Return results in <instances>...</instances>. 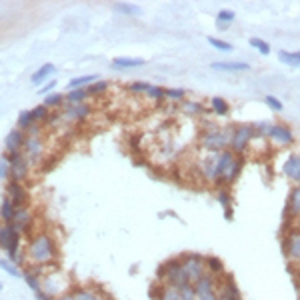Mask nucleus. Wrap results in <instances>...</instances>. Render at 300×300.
Returning <instances> with one entry per match:
<instances>
[{
	"label": "nucleus",
	"mask_w": 300,
	"mask_h": 300,
	"mask_svg": "<svg viewBox=\"0 0 300 300\" xmlns=\"http://www.w3.org/2000/svg\"><path fill=\"white\" fill-rule=\"evenodd\" d=\"M160 300H180V290H178L176 286H168V284H164V290H162Z\"/></svg>",
	"instance_id": "nucleus-41"
},
{
	"label": "nucleus",
	"mask_w": 300,
	"mask_h": 300,
	"mask_svg": "<svg viewBox=\"0 0 300 300\" xmlns=\"http://www.w3.org/2000/svg\"><path fill=\"white\" fill-rule=\"evenodd\" d=\"M146 96H148V98H152V100L162 102V100H166V90H164L162 86H152V84H150V88H148Z\"/></svg>",
	"instance_id": "nucleus-38"
},
{
	"label": "nucleus",
	"mask_w": 300,
	"mask_h": 300,
	"mask_svg": "<svg viewBox=\"0 0 300 300\" xmlns=\"http://www.w3.org/2000/svg\"><path fill=\"white\" fill-rule=\"evenodd\" d=\"M208 44H210L212 48L220 50V52H230V50H232V44H230V42L220 40V38H214V36H210V38H208Z\"/></svg>",
	"instance_id": "nucleus-34"
},
{
	"label": "nucleus",
	"mask_w": 300,
	"mask_h": 300,
	"mask_svg": "<svg viewBox=\"0 0 300 300\" xmlns=\"http://www.w3.org/2000/svg\"><path fill=\"white\" fill-rule=\"evenodd\" d=\"M282 250L286 254L288 262H300V232L296 228H290L286 232V236L282 238Z\"/></svg>",
	"instance_id": "nucleus-7"
},
{
	"label": "nucleus",
	"mask_w": 300,
	"mask_h": 300,
	"mask_svg": "<svg viewBox=\"0 0 300 300\" xmlns=\"http://www.w3.org/2000/svg\"><path fill=\"white\" fill-rule=\"evenodd\" d=\"M254 126V136H268V122H258V124H252Z\"/></svg>",
	"instance_id": "nucleus-48"
},
{
	"label": "nucleus",
	"mask_w": 300,
	"mask_h": 300,
	"mask_svg": "<svg viewBox=\"0 0 300 300\" xmlns=\"http://www.w3.org/2000/svg\"><path fill=\"white\" fill-rule=\"evenodd\" d=\"M28 256L34 264H48L54 260L56 256V246H54V240L48 234L40 232L30 240V246H28Z\"/></svg>",
	"instance_id": "nucleus-2"
},
{
	"label": "nucleus",
	"mask_w": 300,
	"mask_h": 300,
	"mask_svg": "<svg viewBox=\"0 0 300 300\" xmlns=\"http://www.w3.org/2000/svg\"><path fill=\"white\" fill-rule=\"evenodd\" d=\"M114 12H120V14H126V16H136L142 12V8L138 4H130V2H116L114 6Z\"/></svg>",
	"instance_id": "nucleus-29"
},
{
	"label": "nucleus",
	"mask_w": 300,
	"mask_h": 300,
	"mask_svg": "<svg viewBox=\"0 0 300 300\" xmlns=\"http://www.w3.org/2000/svg\"><path fill=\"white\" fill-rule=\"evenodd\" d=\"M216 296L218 300H242L240 288L234 280V276L230 272H224L218 278V288H216Z\"/></svg>",
	"instance_id": "nucleus-6"
},
{
	"label": "nucleus",
	"mask_w": 300,
	"mask_h": 300,
	"mask_svg": "<svg viewBox=\"0 0 300 300\" xmlns=\"http://www.w3.org/2000/svg\"><path fill=\"white\" fill-rule=\"evenodd\" d=\"M264 102H266V106L270 110H274V112H282L284 110V104H282V100L280 98H276V96H272V94H268L266 98H264Z\"/></svg>",
	"instance_id": "nucleus-39"
},
{
	"label": "nucleus",
	"mask_w": 300,
	"mask_h": 300,
	"mask_svg": "<svg viewBox=\"0 0 300 300\" xmlns=\"http://www.w3.org/2000/svg\"><path fill=\"white\" fill-rule=\"evenodd\" d=\"M24 134L22 130H12L8 132L6 136V148H8V152H20V148L24 146Z\"/></svg>",
	"instance_id": "nucleus-18"
},
{
	"label": "nucleus",
	"mask_w": 300,
	"mask_h": 300,
	"mask_svg": "<svg viewBox=\"0 0 300 300\" xmlns=\"http://www.w3.org/2000/svg\"><path fill=\"white\" fill-rule=\"evenodd\" d=\"M32 116H34V122L48 120V108H46L44 104H38L36 108H32Z\"/></svg>",
	"instance_id": "nucleus-44"
},
{
	"label": "nucleus",
	"mask_w": 300,
	"mask_h": 300,
	"mask_svg": "<svg viewBox=\"0 0 300 300\" xmlns=\"http://www.w3.org/2000/svg\"><path fill=\"white\" fill-rule=\"evenodd\" d=\"M144 64V58H130V56H118L112 60V68L116 70H124V68H136V66H142Z\"/></svg>",
	"instance_id": "nucleus-19"
},
{
	"label": "nucleus",
	"mask_w": 300,
	"mask_h": 300,
	"mask_svg": "<svg viewBox=\"0 0 300 300\" xmlns=\"http://www.w3.org/2000/svg\"><path fill=\"white\" fill-rule=\"evenodd\" d=\"M64 100H66V96H62V94H48L44 98V106L46 108H52V106H60Z\"/></svg>",
	"instance_id": "nucleus-46"
},
{
	"label": "nucleus",
	"mask_w": 300,
	"mask_h": 300,
	"mask_svg": "<svg viewBox=\"0 0 300 300\" xmlns=\"http://www.w3.org/2000/svg\"><path fill=\"white\" fill-rule=\"evenodd\" d=\"M210 66L214 70H220V72H246V70H250L248 62H236V60H218V62H212Z\"/></svg>",
	"instance_id": "nucleus-15"
},
{
	"label": "nucleus",
	"mask_w": 300,
	"mask_h": 300,
	"mask_svg": "<svg viewBox=\"0 0 300 300\" xmlns=\"http://www.w3.org/2000/svg\"><path fill=\"white\" fill-rule=\"evenodd\" d=\"M178 290H180V300H198L196 290H194V284H192V282H186Z\"/></svg>",
	"instance_id": "nucleus-32"
},
{
	"label": "nucleus",
	"mask_w": 300,
	"mask_h": 300,
	"mask_svg": "<svg viewBox=\"0 0 300 300\" xmlns=\"http://www.w3.org/2000/svg\"><path fill=\"white\" fill-rule=\"evenodd\" d=\"M292 228H296V230H298V232H300V216H298V218H296V220H294V226H292Z\"/></svg>",
	"instance_id": "nucleus-56"
},
{
	"label": "nucleus",
	"mask_w": 300,
	"mask_h": 300,
	"mask_svg": "<svg viewBox=\"0 0 300 300\" xmlns=\"http://www.w3.org/2000/svg\"><path fill=\"white\" fill-rule=\"evenodd\" d=\"M188 280V276L184 274V268H182V262L180 258H170L164 262V284L168 286H184Z\"/></svg>",
	"instance_id": "nucleus-5"
},
{
	"label": "nucleus",
	"mask_w": 300,
	"mask_h": 300,
	"mask_svg": "<svg viewBox=\"0 0 300 300\" xmlns=\"http://www.w3.org/2000/svg\"><path fill=\"white\" fill-rule=\"evenodd\" d=\"M16 234H18V232H16V228H14L12 222H8L6 226L0 228V248H8L10 242L14 240Z\"/></svg>",
	"instance_id": "nucleus-22"
},
{
	"label": "nucleus",
	"mask_w": 300,
	"mask_h": 300,
	"mask_svg": "<svg viewBox=\"0 0 300 300\" xmlns=\"http://www.w3.org/2000/svg\"><path fill=\"white\" fill-rule=\"evenodd\" d=\"M24 148L28 150V154H30V156H36V154L40 152V148H42L40 138H38V136H30V138L24 142Z\"/></svg>",
	"instance_id": "nucleus-35"
},
{
	"label": "nucleus",
	"mask_w": 300,
	"mask_h": 300,
	"mask_svg": "<svg viewBox=\"0 0 300 300\" xmlns=\"http://www.w3.org/2000/svg\"><path fill=\"white\" fill-rule=\"evenodd\" d=\"M210 110L216 114V116H228V112H230V106H228V102L224 100V98H220V96H212L210 98Z\"/></svg>",
	"instance_id": "nucleus-21"
},
{
	"label": "nucleus",
	"mask_w": 300,
	"mask_h": 300,
	"mask_svg": "<svg viewBox=\"0 0 300 300\" xmlns=\"http://www.w3.org/2000/svg\"><path fill=\"white\" fill-rule=\"evenodd\" d=\"M8 164H10V180H16V182H20V180H24L26 178V174H28V162H26V158L20 154V152H8Z\"/></svg>",
	"instance_id": "nucleus-10"
},
{
	"label": "nucleus",
	"mask_w": 300,
	"mask_h": 300,
	"mask_svg": "<svg viewBox=\"0 0 300 300\" xmlns=\"http://www.w3.org/2000/svg\"><path fill=\"white\" fill-rule=\"evenodd\" d=\"M282 172L288 180L294 182V186H300V154L292 152L286 156V160L282 164Z\"/></svg>",
	"instance_id": "nucleus-12"
},
{
	"label": "nucleus",
	"mask_w": 300,
	"mask_h": 300,
	"mask_svg": "<svg viewBox=\"0 0 300 300\" xmlns=\"http://www.w3.org/2000/svg\"><path fill=\"white\" fill-rule=\"evenodd\" d=\"M0 290H2V282H0Z\"/></svg>",
	"instance_id": "nucleus-58"
},
{
	"label": "nucleus",
	"mask_w": 300,
	"mask_h": 300,
	"mask_svg": "<svg viewBox=\"0 0 300 300\" xmlns=\"http://www.w3.org/2000/svg\"><path fill=\"white\" fill-rule=\"evenodd\" d=\"M182 110L188 114V116H202L206 112V108L200 104V102H194V100H184L182 102Z\"/></svg>",
	"instance_id": "nucleus-27"
},
{
	"label": "nucleus",
	"mask_w": 300,
	"mask_h": 300,
	"mask_svg": "<svg viewBox=\"0 0 300 300\" xmlns=\"http://www.w3.org/2000/svg\"><path fill=\"white\" fill-rule=\"evenodd\" d=\"M224 218H226V220H232V218H234L232 208H226V210H224Z\"/></svg>",
	"instance_id": "nucleus-53"
},
{
	"label": "nucleus",
	"mask_w": 300,
	"mask_h": 300,
	"mask_svg": "<svg viewBox=\"0 0 300 300\" xmlns=\"http://www.w3.org/2000/svg\"><path fill=\"white\" fill-rule=\"evenodd\" d=\"M16 212H18V208L12 204V200H10V198H4L2 206H0V218L6 220V224H8V222H14Z\"/></svg>",
	"instance_id": "nucleus-25"
},
{
	"label": "nucleus",
	"mask_w": 300,
	"mask_h": 300,
	"mask_svg": "<svg viewBox=\"0 0 300 300\" xmlns=\"http://www.w3.org/2000/svg\"><path fill=\"white\" fill-rule=\"evenodd\" d=\"M96 80H98V76H96V74L78 76V78H72V80L68 82V88H70V90H78V88H82L86 82H96Z\"/></svg>",
	"instance_id": "nucleus-30"
},
{
	"label": "nucleus",
	"mask_w": 300,
	"mask_h": 300,
	"mask_svg": "<svg viewBox=\"0 0 300 300\" xmlns=\"http://www.w3.org/2000/svg\"><path fill=\"white\" fill-rule=\"evenodd\" d=\"M254 138V126L252 124H236L232 126V140H230V150L234 154H244L250 142Z\"/></svg>",
	"instance_id": "nucleus-3"
},
{
	"label": "nucleus",
	"mask_w": 300,
	"mask_h": 300,
	"mask_svg": "<svg viewBox=\"0 0 300 300\" xmlns=\"http://www.w3.org/2000/svg\"><path fill=\"white\" fill-rule=\"evenodd\" d=\"M58 300H74V296H72V292H70V294H64V296H60Z\"/></svg>",
	"instance_id": "nucleus-55"
},
{
	"label": "nucleus",
	"mask_w": 300,
	"mask_h": 300,
	"mask_svg": "<svg viewBox=\"0 0 300 300\" xmlns=\"http://www.w3.org/2000/svg\"><path fill=\"white\" fill-rule=\"evenodd\" d=\"M278 60L284 62L286 66L298 68V66H300V50H294V52H290V50H280V52H278Z\"/></svg>",
	"instance_id": "nucleus-24"
},
{
	"label": "nucleus",
	"mask_w": 300,
	"mask_h": 300,
	"mask_svg": "<svg viewBox=\"0 0 300 300\" xmlns=\"http://www.w3.org/2000/svg\"><path fill=\"white\" fill-rule=\"evenodd\" d=\"M36 300H52V298H50V294L40 290V292H36Z\"/></svg>",
	"instance_id": "nucleus-52"
},
{
	"label": "nucleus",
	"mask_w": 300,
	"mask_h": 300,
	"mask_svg": "<svg viewBox=\"0 0 300 300\" xmlns=\"http://www.w3.org/2000/svg\"><path fill=\"white\" fill-rule=\"evenodd\" d=\"M204 262H206V272L214 274L216 278H220L224 274V262L218 256H204Z\"/></svg>",
	"instance_id": "nucleus-20"
},
{
	"label": "nucleus",
	"mask_w": 300,
	"mask_h": 300,
	"mask_svg": "<svg viewBox=\"0 0 300 300\" xmlns=\"http://www.w3.org/2000/svg\"><path fill=\"white\" fill-rule=\"evenodd\" d=\"M0 268H2V270H6L10 276H22V274H20V270L12 264V262H8V260H0Z\"/></svg>",
	"instance_id": "nucleus-49"
},
{
	"label": "nucleus",
	"mask_w": 300,
	"mask_h": 300,
	"mask_svg": "<svg viewBox=\"0 0 300 300\" xmlns=\"http://www.w3.org/2000/svg\"><path fill=\"white\" fill-rule=\"evenodd\" d=\"M72 296H74V300H106L100 292L88 290V288H76V290L72 292Z\"/></svg>",
	"instance_id": "nucleus-28"
},
{
	"label": "nucleus",
	"mask_w": 300,
	"mask_h": 300,
	"mask_svg": "<svg viewBox=\"0 0 300 300\" xmlns=\"http://www.w3.org/2000/svg\"><path fill=\"white\" fill-rule=\"evenodd\" d=\"M92 110H90V106L88 104H68V108H66V118L68 120H82V118H86L88 114H90Z\"/></svg>",
	"instance_id": "nucleus-17"
},
{
	"label": "nucleus",
	"mask_w": 300,
	"mask_h": 300,
	"mask_svg": "<svg viewBox=\"0 0 300 300\" xmlns=\"http://www.w3.org/2000/svg\"><path fill=\"white\" fill-rule=\"evenodd\" d=\"M300 216V186H292L290 194H288V202L284 208V220H286V228L294 226V220Z\"/></svg>",
	"instance_id": "nucleus-9"
},
{
	"label": "nucleus",
	"mask_w": 300,
	"mask_h": 300,
	"mask_svg": "<svg viewBox=\"0 0 300 300\" xmlns=\"http://www.w3.org/2000/svg\"><path fill=\"white\" fill-rule=\"evenodd\" d=\"M34 124V116H32V110H24V112H20V116H18V126L20 128H28Z\"/></svg>",
	"instance_id": "nucleus-42"
},
{
	"label": "nucleus",
	"mask_w": 300,
	"mask_h": 300,
	"mask_svg": "<svg viewBox=\"0 0 300 300\" xmlns=\"http://www.w3.org/2000/svg\"><path fill=\"white\" fill-rule=\"evenodd\" d=\"M234 18H236L234 10H228V8L220 10V12L216 14V28H218V30H226V28L234 22Z\"/></svg>",
	"instance_id": "nucleus-23"
},
{
	"label": "nucleus",
	"mask_w": 300,
	"mask_h": 300,
	"mask_svg": "<svg viewBox=\"0 0 300 300\" xmlns=\"http://www.w3.org/2000/svg\"><path fill=\"white\" fill-rule=\"evenodd\" d=\"M296 276H298V280H300V262L296 264Z\"/></svg>",
	"instance_id": "nucleus-57"
},
{
	"label": "nucleus",
	"mask_w": 300,
	"mask_h": 300,
	"mask_svg": "<svg viewBox=\"0 0 300 300\" xmlns=\"http://www.w3.org/2000/svg\"><path fill=\"white\" fill-rule=\"evenodd\" d=\"M18 246H20V236L16 234L14 240L10 242V246L6 248V252H8V258H10V260H20V258H18Z\"/></svg>",
	"instance_id": "nucleus-45"
},
{
	"label": "nucleus",
	"mask_w": 300,
	"mask_h": 300,
	"mask_svg": "<svg viewBox=\"0 0 300 300\" xmlns=\"http://www.w3.org/2000/svg\"><path fill=\"white\" fill-rule=\"evenodd\" d=\"M236 154L232 152V150H222V152L216 154V168H214V184H220L222 186V178L226 174V170L230 168V164L234 162Z\"/></svg>",
	"instance_id": "nucleus-11"
},
{
	"label": "nucleus",
	"mask_w": 300,
	"mask_h": 300,
	"mask_svg": "<svg viewBox=\"0 0 300 300\" xmlns=\"http://www.w3.org/2000/svg\"><path fill=\"white\" fill-rule=\"evenodd\" d=\"M268 138L272 142H276L278 146H290L294 142V132H292V128L288 124L274 122L268 128Z\"/></svg>",
	"instance_id": "nucleus-8"
},
{
	"label": "nucleus",
	"mask_w": 300,
	"mask_h": 300,
	"mask_svg": "<svg viewBox=\"0 0 300 300\" xmlns=\"http://www.w3.org/2000/svg\"><path fill=\"white\" fill-rule=\"evenodd\" d=\"M148 88H150L148 82H132L130 86H128L130 92H148Z\"/></svg>",
	"instance_id": "nucleus-50"
},
{
	"label": "nucleus",
	"mask_w": 300,
	"mask_h": 300,
	"mask_svg": "<svg viewBox=\"0 0 300 300\" xmlns=\"http://www.w3.org/2000/svg\"><path fill=\"white\" fill-rule=\"evenodd\" d=\"M180 262H182V268H184V274L188 276V280L194 284L200 276L206 274V262H204V256L202 254H196V252H188V254H182L178 256Z\"/></svg>",
	"instance_id": "nucleus-4"
},
{
	"label": "nucleus",
	"mask_w": 300,
	"mask_h": 300,
	"mask_svg": "<svg viewBox=\"0 0 300 300\" xmlns=\"http://www.w3.org/2000/svg\"><path fill=\"white\" fill-rule=\"evenodd\" d=\"M198 300H218V296H216V292H214V294H206V296H202Z\"/></svg>",
	"instance_id": "nucleus-54"
},
{
	"label": "nucleus",
	"mask_w": 300,
	"mask_h": 300,
	"mask_svg": "<svg viewBox=\"0 0 300 300\" xmlns=\"http://www.w3.org/2000/svg\"><path fill=\"white\" fill-rule=\"evenodd\" d=\"M6 176H10V164L6 156H0V180H4Z\"/></svg>",
	"instance_id": "nucleus-47"
},
{
	"label": "nucleus",
	"mask_w": 300,
	"mask_h": 300,
	"mask_svg": "<svg viewBox=\"0 0 300 300\" xmlns=\"http://www.w3.org/2000/svg\"><path fill=\"white\" fill-rule=\"evenodd\" d=\"M6 194H8V198L12 200V204H14L16 208H20V206H22V204L26 202V198H28L24 186L20 184V182H16V180H10V182H8V186H6Z\"/></svg>",
	"instance_id": "nucleus-14"
},
{
	"label": "nucleus",
	"mask_w": 300,
	"mask_h": 300,
	"mask_svg": "<svg viewBox=\"0 0 300 300\" xmlns=\"http://www.w3.org/2000/svg\"><path fill=\"white\" fill-rule=\"evenodd\" d=\"M250 46L254 50H258L262 56H268L270 54V44H268V42H264L262 38H250Z\"/></svg>",
	"instance_id": "nucleus-33"
},
{
	"label": "nucleus",
	"mask_w": 300,
	"mask_h": 300,
	"mask_svg": "<svg viewBox=\"0 0 300 300\" xmlns=\"http://www.w3.org/2000/svg\"><path fill=\"white\" fill-rule=\"evenodd\" d=\"M54 86H56V80H50L48 84H44L42 88H38V94H48V92H52L54 90Z\"/></svg>",
	"instance_id": "nucleus-51"
},
{
	"label": "nucleus",
	"mask_w": 300,
	"mask_h": 300,
	"mask_svg": "<svg viewBox=\"0 0 300 300\" xmlns=\"http://www.w3.org/2000/svg\"><path fill=\"white\" fill-rule=\"evenodd\" d=\"M106 90H108V82L106 80H96L88 86V94H102Z\"/></svg>",
	"instance_id": "nucleus-43"
},
{
	"label": "nucleus",
	"mask_w": 300,
	"mask_h": 300,
	"mask_svg": "<svg viewBox=\"0 0 300 300\" xmlns=\"http://www.w3.org/2000/svg\"><path fill=\"white\" fill-rule=\"evenodd\" d=\"M22 276H24L26 284H28V286H30L34 292H40V282H38V278H36L38 274H34V270H32V268H30V270H26Z\"/></svg>",
	"instance_id": "nucleus-40"
},
{
	"label": "nucleus",
	"mask_w": 300,
	"mask_h": 300,
	"mask_svg": "<svg viewBox=\"0 0 300 300\" xmlns=\"http://www.w3.org/2000/svg\"><path fill=\"white\" fill-rule=\"evenodd\" d=\"M232 140V126H216V124H206L204 130L198 136V144L206 152H222L230 148Z\"/></svg>",
	"instance_id": "nucleus-1"
},
{
	"label": "nucleus",
	"mask_w": 300,
	"mask_h": 300,
	"mask_svg": "<svg viewBox=\"0 0 300 300\" xmlns=\"http://www.w3.org/2000/svg\"><path fill=\"white\" fill-rule=\"evenodd\" d=\"M86 96H88V90L78 88V90H70L66 94V100H68V104H82Z\"/></svg>",
	"instance_id": "nucleus-31"
},
{
	"label": "nucleus",
	"mask_w": 300,
	"mask_h": 300,
	"mask_svg": "<svg viewBox=\"0 0 300 300\" xmlns=\"http://www.w3.org/2000/svg\"><path fill=\"white\" fill-rule=\"evenodd\" d=\"M242 168H244V156L236 154V158H234V162L230 164V168L226 170V174H224V178H222V186H230V184L236 182V178H238L240 172H242Z\"/></svg>",
	"instance_id": "nucleus-16"
},
{
	"label": "nucleus",
	"mask_w": 300,
	"mask_h": 300,
	"mask_svg": "<svg viewBox=\"0 0 300 300\" xmlns=\"http://www.w3.org/2000/svg\"><path fill=\"white\" fill-rule=\"evenodd\" d=\"M56 72V66H54V64H44V66H40L32 76H30V82H34V84H40L42 80H44V78H48L50 74H54Z\"/></svg>",
	"instance_id": "nucleus-26"
},
{
	"label": "nucleus",
	"mask_w": 300,
	"mask_h": 300,
	"mask_svg": "<svg viewBox=\"0 0 300 300\" xmlns=\"http://www.w3.org/2000/svg\"><path fill=\"white\" fill-rule=\"evenodd\" d=\"M216 200L220 202V206L226 210V208H232V194L226 190V188H220L218 194H216Z\"/></svg>",
	"instance_id": "nucleus-37"
},
{
	"label": "nucleus",
	"mask_w": 300,
	"mask_h": 300,
	"mask_svg": "<svg viewBox=\"0 0 300 300\" xmlns=\"http://www.w3.org/2000/svg\"><path fill=\"white\" fill-rule=\"evenodd\" d=\"M166 100L184 102V100H186V90H182V88H168V90H166Z\"/></svg>",
	"instance_id": "nucleus-36"
},
{
	"label": "nucleus",
	"mask_w": 300,
	"mask_h": 300,
	"mask_svg": "<svg viewBox=\"0 0 300 300\" xmlns=\"http://www.w3.org/2000/svg\"><path fill=\"white\" fill-rule=\"evenodd\" d=\"M216 288H218V278L214 274H210V272H206L204 276H200L198 280L194 282V290H196L198 298H202L206 294H214V292H216Z\"/></svg>",
	"instance_id": "nucleus-13"
}]
</instances>
